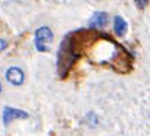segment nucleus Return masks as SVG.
<instances>
[{"mask_svg": "<svg viewBox=\"0 0 150 136\" xmlns=\"http://www.w3.org/2000/svg\"><path fill=\"white\" fill-rule=\"evenodd\" d=\"M60 50H59V60H57V67H59V72L60 76H65L66 72L71 69V66L77 57V53H75L71 47V43L68 40V37L65 38V41L60 44Z\"/></svg>", "mask_w": 150, "mask_h": 136, "instance_id": "nucleus-1", "label": "nucleus"}, {"mask_svg": "<svg viewBox=\"0 0 150 136\" xmlns=\"http://www.w3.org/2000/svg\"><path fill=\"white\" fill-rule=\"evenodd\" d=\"M52 38H53V34L47 27L37 29V32H35V47H37V50L38 51H47L49 50L47 43L52 41Z\"/></svg>", "mask_w": 150, "mask_h": 136, "instance_id": "nucleus-2", "label": "nucleus"}, {"mask_svg": "<svg viewBox=\"0 0 150 136\" xmlns=\"http://www.w3.org/2000/svg\"><path fill=\"white\" fill-rule=\"evenodd\" d=\"M6 79L12 84V85H21L24 82V72L19 67H11L6 72Z\"/></svg>", "mask_w": 150, "mask_h": 136, "instance_id": "nucleus-3", "label": "nucleus"}, {"mask_svg": "<svg viewBox=\"0 0 150 136\" xmlns=\"http://www.w3.org/2000/svg\"><path fill=\"white\" fill-rule=\"evenodd\" d=\"M16 117L27 119V117H28V113L21 111V110H13V108H9V107H6V108H5V113H3V121H5V124H6V126L9 124L11 119H16Z\"/></svg>", "mask_w": 150, "mask_h": 136, "instance_id": "nucleus-4", "label": "nucleus"}, {"mask_svg": "<svg viewBox=\"0 0 150 136\" xmlns=\"http://www.w3.org/2000/svg\"><path fill=\"white\" fill-rule=\"evenodd\" d=\"M109 21V16L106 12H97L93 15L91 21H90V27L91 28H103Z\"/></svg>", "mask_w": 150, "mask_h": 136, "instance_id": "nucleus-5", "label": "nucleus"}, {"mask_svg": "<svg viewBox=\"0 0 150 136\" xmlns=\"http://www.w3.org/2000/svg\"><path fill=\"white\" fill-rule=\"evenodd\" d=\"M113 29L118 35H124L127 32V22L124 21V18L121 16H116L115 18V22H113Z\"/></svg>", "mask_w": 150, "mask_h": 136, "instance_id": "nucleus-6", "label": "nucleus"}, {"mask_svg": "<svg viewBox=\"0 0 150 136\" xmlns=\"http://www.w3.org/2000/svg\"><path fill=\"white\" fill-rule=\"evenodd\" d=\"M147 2H149V0H135V5H137L140 9H143V8L147 5Z\"/></svg>", "mask_w": 150, "mask_h": 136, "instance_id": "nucleus-7", "label": "nucleus"}, {"mask_svg": "<svg viewBox=\"0 0 150 136\" xmlns=\"http://www.w3.org/2000/svg\"><path fill=\"white\" fill-rule=\"evenodd\" d=\"M5 48H6V41L0 38V51H2V50H5Z\"/></svg>", "mask_w": 150, "mask_h": 136, "instance_id": "nucleus-8", "label": "nucleus"}, {"mask_svg": "<svg viewBox=\"0 0 150 136\" xmlns=\"http://www.w3.org/2000/svg\"><path fill=\"white\" fill-rule=\"evenodd\" d=\"M0 91H2V86H0Z\"/></svg>", "mask_w": 150, "mask_h": 136, "instance_id": "nucleus-9", "label": "nucleus"}]
</instances>
